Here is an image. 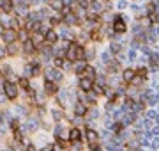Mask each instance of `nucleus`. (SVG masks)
I'll use <instances>...</instances> for the list:
<instances>
[{"mask_svg": "<svg viewBox=\"0 0 159 151\" xmlns=\"http://www.w3.org/2000/svg\"><path fill=\"white\" fill-rule=\"evenodd\" d=\"M4 91H5V96H7L9 100H14V98L18 96V89H16V85L11 84V82H5V84H4Z\"/></svg>", "mask_w": 159, "mask_h": 151, "instance_id": "obj_1", "label": "nucleus"}, {"mask_svg": "<svg viewBox=\"0 0 159 151\" xmlns=\"http://www.w3.org/2000/svg\"><path fill=\"white\" fill-rule=\"evenodd\" d=\"M113 28H115V32H125V23H124V20L120 14H117L115 20H113Z\"/></svg>", "mask_w": 159, "mask_h": 151, "instance_id": "obj_2", "label": "nucleus"}, {"mask_svg": "<svg viewBox=\"0 0 159 151\" xmlns=\"http://www.w3.org/2000/svg\"><path fill=\"white\" fill-rule=\"evenodd\" d=\"M2 36H4V41L5 43H14L16 37H18V32H16V30H13V28H5L4 32H2Z\"/></svg>", "mask_w": 159, "mask_h": 151, "instance_id": "obj_3", "label": "nucleus"}, {"mask_svg": "<svg viewBox=\"0 0 159 151\" xmlns=\"http://www.w3.org/2000/svg\"><path fill=\"white\" fill-rule=\"evenodd\" d=\"M44 91L48 94H55L57 91H58V87H57V84L55 82H51V80H46V84H44Z\"/></svg>", "mask_w": 159, "mask_h": 151, "instance_id": "obj_4", "label": "nucleus"}, {"mask_svg": "<svg viewBox=\"0 0 159 151\" xmlns=\"http://www.w3.org/2000/svg\"><path fill=\"white\" fill-rule=\"evenodd\" d=\"M76 46H78V45H69V46H67L66 55H67L69 60H76Z\"/></svg>", "mask_w": 159, "mask_h": 151, "instance_id": "obj_5", "label": "nucleus"}, {"mask_svg": "<svg viewBox=\"0 0 159 151\" xmlns=\"http://www.w3.org/2000/svg\"><path fill=\"white\" fill-rule=\"evenodd\" d=\"M92 82H94V80L81 77V80H80V87H81L83 91H90V89H92Z\"/></svg>", "mask_w": 159, "mask_h": 151, "instance_id": "obj_6", "label": "nucleus"}, {"mask_svg": "<svg viewBox=\"0 0 159 151\" xmlns=\"http://www.w3.org/2000/svg\"><path fill=\"white\" fill-rule=\"evenodd\" d=\"M74 114H76V116H85V114H87V107H85L81 102H78L76 105H74Z\"/></svg>", "mask_w": 159, "mask_h": 151, "instance_id": "obj_7", "label": "nucleus"}, {"mask_svg": "<svg viewBox=\"0 0 159 151\" xmlns=\"http://www.w3.org/2000/svg\"><path fill=\"white\" fill-rule=\"evenodd\" d=\"M28 30L30 32H42V25H41V22H32V23H28Z\"/></svg>", "mask_w": 159, "mask_h": 151, "instance_id": "obj_8", "label": "nucleus"}, {"mask_svg": "<svg viewBox=\"0 0 159 151\" xmlns=\"http://www.w3.org/2000/svg\"><path fill=\"white\" fill-rule=\"evenodd\" d=\"M81 75H83L85 78H90V80H94V78H95V71H94V68H90V66L85 68L83 71H81Z\"/></svg>", "mask_w": 159, "mask_h": 151, "instance_id": "obj_9", "label": "nucleus"}, {"mask_svg": "<svg viewBox=\"0 0 159 151\" xmlns=\"http://www.w3.org/2000/svg\"><path fill=\"white\" fill-rule=\"evenodd\" d=\"M0 7L4 9V13H11V9H13V0H0Z\"/></svg>", "mask_w": 159, "mask_h": 151, "instance_id": "obj_10", "label": "nucleus"}, {"mask_svg": "<svg viewBox=\"0 0 159 151\" xmlns=\"http://www.w3.org/2000/svg\"><path fill=\"white\" fill-rule=\"evenodd\" d=\"M57 39H58V36H57L55 30H46V41L48 43H57Z\"/></svg>", "mask_w": 159, "mask_h": 151, "instance_id": "obj_11", "label": "nucleus"}, {"mask_svg": "<svg viewBox=\"0 0 159 151\" xmlns=\"http://www.w3.org/2000/svg\"><path fill=\"white\" fill-rule=\"evenodd\" d=\"M51 78L60 80V78H62V73L55 71V69H50V71H46V80H51Z\"/></svg>", "mask_w": 159, "mask_h": 151, "instance_id": "obj_12", "label": "nucleus"}, {"mask_svg": "<svg viewBox=\"0 0 159 151\" xmlns=\"http://www.w3.org/2000/svg\"><path fill=\"white\" fill-rule=\"evenodd\" d=\"M80 137H81L80 130H78V128H72V130H71V133H69V139L72 140V142H78V140H80Z\"/></svg>", "mask_w": 159, "mask_h": 151, "instance_id": "obj_13", "label": "nucleus"}, {"mask_svg": "<svg viewBox=\"0 0 159 151\" xmlns=\"http://www.w3.org/2000/svg\"><path fill=\"white\" fill-rule=\"evenodd\" d=\"M87 139H89V142L92 144V142H97V133L94 132V130H87Z\"/></svg>", "mask_w": 159, "mask_h": 151, "instance_id": "obj_14", "label": "nucleus"}, {"mask_svg": "<svg viewBox=\"0 0 159 151\" xmlns=\"http://www.w3.org/2000/svg\"><path fill=\"white\" fill-rule=\"evenodd\" d=\"M7 53L9 55H16L18 53V45L16 43H7Z\"/></svg>", "mask_w": 159, "mask_h": 151, "instance_id": "obj_15", "label": "nucleus"}, {"mask_svg": "<svg viewBox=\"0 0 159 151\" xmlns=\"http://www.w3.org/2000/svg\"><path fill=\"white\" fill-rule=\"evenodd\" d=\"M76 60H85V50L83 46H76Z\"/></svg>", "mask_w": 159, "mask_h": 151, "instance_id": "obj_16", "label": "nucleus"}, {"mask_svg": "<svg viewBox=\"0 0 159 151\" xmlns=\"http://www.w3.org/2000/svg\"><path fill=\"white\" fill-rule=\"evenodd\" d=\"M133 78H134V71H133V69H125V71H124V80H125V82H131Z\"/></svg>", "mask_w": 159, "mask_h": 151, "instance_id": "obj_17", "label": "nucleus"}, {"mask_svg": "<svg viewBox=\"0 0 159 151\" xmlns=\"http://www.w3.org/2000/svg\"><path fill=\"white\" fill-rule=\"evenodd\" d=\"M25 53H32V52H34V43H32V41H25Z\"/></svg>", "mask_w": 159, "mask_h": 151, "instance_id": "obj_18", "label": "nucleus"}, {"mask_svg": "<svg viewBox=\"0 0 159 151\" xmlns=\"http://www.w3.org/2000/svg\"><path fill=\"white\" fill-rule=\"evenodd\" d=\"M66 22H67L69 25H72V23H76V22H78V18H76V16H74L72 13H69V14L66 16Z\"/></svg>", "mask_w": 159, "mask_h": 151, "instance_id": "obj_19", "label": "nucleus"}, {"mask_svg": "<svg viewBox=\"0 0 159 151\" xmlns=\"http://www.w3.org/2000/svg\"><path fill=\"white\" fill-rule=\"evenodd\" d=\"M51 5L55 7V9H58V11H60V9L64 7V2H62V0H53V2H51Z\"/></svg>", "mask_w": 159, "mask_h": 151, "instance_id": "obj_20", "label": "nucleus"}, {"mask_svg": "<svg viewBox=\"0 0 159 151\" xmlns=\"http://www.w3.org/2000/svg\"><path fill=\"white\" fill-rule=\"evenodd\" d=\"M30 41H32V43H36V45H39V43L42 41V36H41L39 32H36V36H34V39H30Z\"/></svg>", "mask_w": 159, "mask_h": 151, "instance_id": "obj_21", "label": "nucleus"}, {"mask_svg": "<svg viewBox=\"0 0 159 151\" xmlns=\"http://www.w3.org/2000/svg\"><path fill=\"white\" fill-rule=\"evenodd\" d=\"M19 85L23 87V89H30V85H28V80H27V78H19Z\"/></svg>", "mask_w": 159, "mask_h": 151, "instance_id": "obj_22", "label": "nucleus"}, {"mask_svg": "<svg viewBox=\"0 0 159 151\" xmlns=\"http://www.w3.org/2000/svg\"><path fill=\"white\" fill-rule=\"evenodd\" d=\"M36 126H37V123H36L34 119H30L28 123H27V130H36Z\"/></svg>", "mask_w": 159, "mask_h": 151, "instance_id": "obj_23", "label": "nucleus"}, {"mask_svg": "<svg viewBox=\"0 0 159 151\" xmlns=\"http://www.w3.org/2000/svg\"><path fill=\"white\" fill-rule=\"evenodd\" d=\"M134 75H138V77H142V78H145V77H147V69H145V68H140V69H138V71H136Z\"/></svg>", "mask_w": 159, "mask_h": 151, "instance_id": "obj_24", "label": "nucleus"}, {"mask_svg": "<svg viewBox=\"0 0 159 151\" xmlns=\"http://www.w3.org/2000/svg\"><path fill=\"white\" fill-rule=\"evenodd\" d=\"M85 68H87V64H85V62H83V60H81V62H80V64H76V71H78V73H81V71H83V69H85Z\"/></svg>", "mask_w": 159, "mask_h": 151, "instance_id": "obj_25", "label": "nucleus"}, {"mask_svg": "<svg viewBox=\"0 0 159 151\" xmlns=\"http://www.w3.org/2000/svg\"><path fill=\"white\" fill-rule=\"evenodd\" d=\"M60 11H62V14H64V16H67V14L71 13V7H69V5H66V7H62Z\"/></svg>", "mask_w": 159, "mask_h": 151, "instance_id": "obj_26", "label": "nucleus"}, {"mask_svg": "<svg viewBox=\"0 0 159 151\" xmlns=\"http://www.w3.org/2000/svg\"><path fill=\"white\" fill-rule=\"evenodd\" d=\"M94 93H95V94H103V93H104V89H103L101 85H95V87H94Z\"/></svg>", "mask_w": 159, "mask_h": 151, "instance_id": "obj_27", "label": "nucleus"}, {"mask_svg": "<svg viewBox=\"0 0 159 151\" xmlns=\"http://www.w3.org/2000/svg\"><path fill=\"white\" fill-rule=\"evenodd\" d=\"M36 75H39V66L37 64L32 66V77H36Z\"/></svg>", "mask_w": 159, "mask_h": 151, "instance_id": "obj_28", "label": "nucleus"}, {"mask_svg": "<svg viewBox=\"0 0 159 151\" xmlns=\"http://www.w3.org/2000/svg\"><path fill=\"white\" fill-rule=\"evenodd\" d=\"M53 117H55V119L58 121V119L62 117V112H60V110H53Z\"/></svg>", "mask_w": 159, "mask_h": 151, "instance_id": "obj_29", "label": "nucleus"}, {"mask_svg": "<svg viewBox=\"0 0 159 151\" xmlns=\"http://www.w3.org/2000/svg\"><path fill=\"white\" fill-rule=\"evenodd\" d=\"M119 50H120V45L119 43H113L111 45V52H119Z\"/></svg>", "mask_w": 159, "mask_h": 151, "instance_id": "obj_30", "label": "nucleus"}, {"mask_svg": "<svg viewBox=\"0 0 159 151\" xmlns=\"http://www.w3.org/2000/svg\"><path fill=\"white\" fill-rule=\"evenodd\" d=\"M90 149H92V151H101L99 146H97V142H92V144H90Z\"/></svg>", "mask_w": 159, "mask_h": 151, "instance_id": "obj_31", "label": "nucleus"}, {"mask_svg": "<svg viewBox=\"0 0 159 151\" xmlns=\"http://www.w3.org/2000/svg\"><path fill=\"white\" fill-rule=\"evenodd\" d=\"M120 128H122V125H120V123L113 125V132H117V133H119V132H120Z\"/></svg>", "mask_w": 159, "mask_h": 151, "instance_id": "obj_32", "label": "nucleus"}, {"mask_svg": "<svg viewBox=\"0 0 159 151\" xmlns=\"http://www.w3.org/2000/svg\"><path fill=\"white\" fill-rule=\"evenodd\" d=\"M41 151H53V144H48V146H44Z\"/></svg>", "mask_w": 159, "mask_h": 151, "instance_id": "obj_33", "label": "nucleus"}, {"mask_svg": "<svg viewBox=\"0 0 159 151\" xmlns=\"http://www.w3.org/2000/svg\"><path fill=\"white\" fill-rule=\"evenodd\" d=\"M5 53H7V50L0 46V59H2V57H5Z\"/></svg>", "mask_w": 159, "mask_h": 151, "instance_id": "obj_34", "label": "nucleus"}, {"mask_svg": "<svg viewBox=\"0 0 159 151\" xmlns=\"http://www.w3.org/2000/svg\"><path fill=\"white\" fill-rule=\"evenodd\" d=\"M62 64H64V62H62V59H55V66H57V68H60Z\"/></svg>", "mask_w": 159, "mask_h": 151, "instance_id": "obj_35", "label": "nucleus"}, {"mask_svg": "<svg viewBox=\"0 0 159 151\" xmlns=\"http://www.w3.org/2000/svg\"><path fill=\"white\" fill-rule=\"evenodd\" d=\"M92 37H94V39H101V34H99V32H94Z\"/></svg>", "mask_w": 159, "mask_h": 151, "instance_id": "obj_36", "label": "nucleus"}, {"mask_svg": "<svg viewBox=\"0 0 159 151\" xmlns=\"http://www.w3.org/2000/svg\"><path fill=\"white\" fill-rule=\"evenodd\" d=\"M19 37H21V39H25V41H27V34H25V32H19Z\"/></svg>", "mask_w": 159, "mask_h": 151, "instance_id": "obj_37", "label": "nucleus"}, {"mask_svg": "<svg viewBox=\"0 0 159 151\" xmlns=\"http://www.w3.org/2000/svg\"><path fill=\"white\" fill-rule=\"evenodd\" d=\"M13 130H18V121H13Z\"/></svg>", "mask_w": 159, "mask_h": 151, "instance_id": "obj_38", "label": "nucleus"}, {"mask_svg": "<svg viewBox=\"0 0 159 151\" xmlns=\"http://www.w3.org/2000/svg\"><path fill=\"white\" fill-rule=\"evenodd\" d=\"M152 4L154 5H159V0H152Z\"/></svg>", "mask_w": 159, "mask_h": 151, "instance_id": "obj_39", "label": "nucleus"}, {"mask_svg": "<svg viewBox=\"0 0 159 151\" xmlns=\"http://www.w3.org/2000/svg\"><path fill=\"white\" fill-rule=\"evenodd\" d=\"M4 30H5V28L2 27V23H0V34H2V32H4Z\"/></svg>", "mask_w": 159, "mask_h": 151, "instance_id": "obj_40", "label": "nucleus"}, {"mask_svg": "<svg viewBox=\"0 0 159 151\" xmlns=\"http://www.w3.org/2000/svg\"><path fill=\"white\" fill-rule=\"evenodd\" d=\"M28 151H36V149H34V146H30V148H28Z\"/></svg>", "mask_w": 159, "mask_h": 151, "instance_id": "obj_41", "label": "nucleus"}]
</instances>
